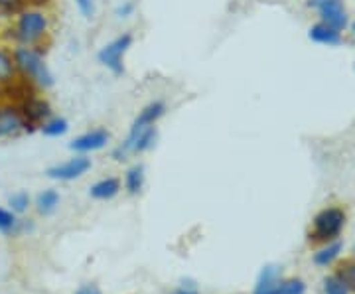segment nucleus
<instances>
[{
  "label": "nucleus",
  "mask_w": 355,
  "mask_h": 294,
  "mask_svg": "<svg viewBox=\"0 0 355 294\" xmlns=\"http://www.w3.org/2000/svg\"><path fill=\"white\" fill-rule=\"evenodd\" d=\"M14 65L20 76L30 79L40 89H50L55 83V77L51 74L50 65L46 64V58L38 48L32 46H16L12 50Z\"/></svg>",
  "instance_id": "1"
},
{
  "label": "nucleus",
  "mask_w": 355,
  "mask_h": 294,
  "mask_svg": "<svg viewBox=\"0 0 355 294\" xmlns=\"http://www.w3.org/2000/svg\"><path fill=\"white\" fill-rule=\"evenodd\" d=\"M50 20L44 10L40 8H24L16 16V24L10 30L12 34L8 38L12 40L16 46H32L38 48V44L48 36Z\"/></svg>",
  "instance_id": "2"
},
{
  "label": "nucleus",
  "mask_w": 355,
  "mask_h": 294,
  "mask_svg": "<svg viewBox=\"0 0 355 294\" xmlns=\"http://www.w3.org/2000/svg\"><path fill=\"white\" fill-rule=\"evenodd\" d=\"M158 139L156 125H135L128 130V137L113 150L114 160H125L130 154H142L150 150Z\"/></svg>",
  "instance_id": "3"
},
{
  "label": "nucleus",
  "mask_w": 355,
  "mask_h": 294,
  "mask_svg": "<svg viewBox=\"0 0 355 294\" xmlns=\"http://www.w3.org/2000/svg\"><path fill=\"white\" fill-rule=\"evenodd\" d=\"M132 42H135V38L130 32H125L111 42H107L97 53L99 64L107 67L114 76H123L125 74V55L132 48Z\"/></svg>",
  "instance_id": "4"
},
{
  "label": "nucleus",
  "mask_w": 355,
  "mask_h": 294,
  "mask_svg": "<svg viewBox=\"0 0 355 294\" xmlns=\"http://www.w3.org/2000/svg\"><path fill=\"white\" fill-rule=\"evenodd\" d=\"M345 225V214L338 207H328L314 218V225L310 231L312 243H326L336 239Z\"/></svg>",
  "instance_id": "5"
},
{
  "label": "nucleus",
  "mask_w": 355,
  "mask_h": 294,
  "mask_svg": "<svg viewBox=\"0 0 355 294\" xmlns=\"http://www.w3.org/2000/svg\"><path fill=\"white\" fill-rule=\"evenodd\" d=\"M34 95H38V87L30 79L22 76H14L12 79L0 83V103H4V105H16L18 107Z\"/></svg>",
  "instance_id": "6"
},
{
  "label": "nucleus",
  "mask_w": 355,
  "mask_h": 294,
  "mask_svg": "<svg viewBox=\"0 0 355 294\" xmlns=\"http://www.w3.org/2000/svg\"><path fill=\"white\" fill-rule=\"evenodd\" d=\"M91 170V158L85 154H77L73 158L65 160L62 164H55L46 170V176L51 180H62V182H71V180L81 178Z\"/></svg>",
  "instance_id": "7"
},
{
  "label": "nucleus",
  "mask_w": 355,
  "mask_h": 294,
  "mask_svg": "<svg viewBox=\"0 0 355 294\" xmlns=\"http://www.w3.org/2000/svg\"><path fill=\"white\" fill-rule=\"evenodd\" d=\"M20 113L24 116L26 127H28V132L36 130L38 127H42L44 121H48L53 113H51V105L44 97L40 95H34L30 99H26L22 105H18Z\"/></svg>",
  "instance_id": "8"
},
{
  "label": "nucleus",
  "mask_w": 355,
  "mask_h": 294,
  "mask_svg": "<svg viewBox=\"0 0 355 294\" xmlns=\"http://www.w3.org/2000/svg\"><path fill=\"white\" fill-rule=\"evenodd\" d=\"M310 6H314L324 24L331 26L342 32L347 26V10L342 0H310Z\"/></svg>",
  "instance_id": "9"
},
{
  "label": "nucleus",
  "mask_w": 355,
  "mask_h": 294,
  "mask_svg": "<svg viewBox=\"0 0 355 294\" xmlns=\"http://www.w3.org/2000/svg\"><path fill=\"white\" fill-rule=\"evenodd\" d=\"M109 141H111V135H109L107 128H93V130H87V132L76 137L73 141L69 142V148L77 154L97 153V150L105 148Z\"/></svg>",
  "instance_id": "10"
},
{
  "label": "nucleus",
  "mask_w": 355,
  "mask_h": 294,
  "mask_svg": "<svg viewBox=\"0 0 355 294\" xmlns=\"http://www.w3.org/2000/svg\"><path fill=\"white\" fill-rule=\"evenodd\" d=\"M20 132H28L26 121L16 105L0 103V139L16 137Z\"/></svg>",
  "instance_id": "11"
},
{
  "label": "nucleus",
  "mask_w": 355,
  "mask_h": 294,
  "mask_svg": "<svg viewBox=\"0 0 355 294\" xmlns=\"http://www.w3.org/2000/svg\"><path fill=\"white\" fill-rule=\"evenodd\" d=\"M308 36H310L312 42L322 44V46H338L342 42V32L336 30V28H331V26L324 24V22L312 26L310 32H308Z\"/></svg>",
  "instance_id": "12"
},
{
  "label": "nucleus",
  "mask_w": 355,
  "mask_h": 294,
  "mask_svg": "<svg viewBox=\"0 0 355 294\" xmlns=\"http://www.w3.org/2000/svg\"><path fill=\"white\" fill-rule=\"evenodd\" d=\"M279 267H275V265H266V267H263L259 279H257V284H254L253 294H275V288H277V284H279Z\"/></svg>",
  "instance_id": "13"
},
{
  "label": "nucleus",
  "mask_w": 355,
  "mask_h": 294,
  "mask_svg": "<svg viewBox=\"0 0 355 294\" xmlns=\"http://www.w3.org/2000/svg\"><path fill=\"white\" fill-rule=\"evenodd\" d=\"M119 192H121V182H119V178H113V176L95 182L91 186V190H89L93 200H113Z\"/></svg>",
  "instance_id": "14"
},
{
  "label": "nucleus",
  "mask_w": 355,
  "mask_h": 294,
  "mask_svg": "<svg viewBox=\"0 0 355 294\" xmlns=\"http://www.w3.org/2000/svg\"><path fill=\"white\" fill-rule=\"evenodd\" d=\"M166 115V103L164 101H150L144 105L139 111L137 119L132 121L135 125H156L162 116Z\"/></svg>",
  "instance_id": "15"
},
{
  "label": "nucleus",
  "mask_w": 355,
  "mask_h": 294,
  "mask_svg": "<svg viewBox=\"0 0 355 294\" xmlns=\"http://www.w3.org/2000/svg\"><path fill=\"white\" fill-rule=\"evenodd\" d=\"M125 188L128 193L137 196L140 190L144 188V166L142 164H135L127 170L125 174Z\"/></svg>",
  "instance_id": "16"
},
{
  "label": "nucleus",
  "mask_w": 355,
  "mask_h": 294,
  "mask_svg": "<svg viewBox=\"0 0 355 294\" xmlns=\"http://www.w3.org/2000/svg\"><path fill=\"white\" fill-rule=\"evenodd\" d=\"M40 130H42L46 137H50V139H58V137H64L65 132L69 130V123H67V119H64V116L51 115L48 121L42 123Z\"/></svg>",
  "instance_id": "17"
},
{
  "label": "nucleus",
  "mask_w": 355,
  "mask_h": 294,
  "mask_svg": "<svg viewBox=\"0 0 355 294\" xmlns=\"http://www.w3.org/2000/svg\"><path fill=\"white\" fill-rule=\"evenodd\" d=\"M58 205H60V193L55 192V190H44L36 198V207H38V211L42 216L53 214L58 209Z\"/></svg>",
  "instance_id": "18"
},
{
  "label": "nucleus",
  "mask_w": 355,
  "mask_h": 294,
  "mask_svg": "<svg viewBox=\"0 0 355 294\" xmlns=\"http://www.w3.org/2000/svg\"><path fill=\"white\" fill-rule=\"evenodd\" d=\"M16 76V65H14L12 51L0 46V83L8 81Z\"/></svg>",
  "instance_id": "19"
},
{
  "label": "nucleus",
  "mask_w": 355,
  "mask_h": 294,
  "mask_svg": "<svg viewBox=\"0 0 355 294\" xmlns=\"http://www.w3.org/2000/svg\"><path fill=\"white\" fill-rule=\"evenodd\" d=\"M340 251H342V245L340 243L330 245V247L322 249L320 253H316V255H314V263H316V265H320V267H326V265H330L336 257L340 255Z\"/></svg>",
  "instance_id": "20"
},
{
  "label": "nucleus",
  "mask_w": 355,
  "mask_h": 294,
  "mask_svg": "<svg viewBox=\"0 0 355 294\" xmlns=\"http://www.w3.org/2000/svg\"><path fill=\"white\" fill-rule=\"evenodd\" d=\"M28 6L26 0H0V14L10 18V16H18Z\"/></svg>",
  "instance_id": "21"
},
{
  "label": "nucleus",
  "mask_w": 355,
  "mask_h": 294,
  "mask_svg": "<svg viewBox=\"0 0 355 294\" xmlns=\"http://www.w3.org/2000/svg\"><path fill=\"white\" fill-rule=\"evenodd\" d=\"M306 286L304 282L298 281V279H291V281L279 282L277 288H275V294H304Z\"/></svg>",
  "instance_id": "22"
},
{
  "label": "nucleus",
  "mask_w": 355,
  "mask_h": 294,
  "mask_svg": "<svg viewBox=\"0 0 355 294\" xmlns=\"http://www.w3.org/2000/svg\"><path fill=\"white\" fill-rule=\"evenodd\" d=\"M338 279L349 288V291H355V263L354 261H347L340 267V273H338Z\"/></svg>",
  "instance_id": "23"
},
{
  "label": "nucleus",
  "mask_w": 355,
  "mask_h": 294,
  "mask_svg": "<svg viewBox=\"0 0 355 294\" xmlns=\"http://www.w3.org/2000/svg\"><path fill=\"white\" fill-rule=\"evenodd\" d=\"M8 205H10V211L12 214H24L30 205V196L26 192H16L8 198Z\"/></svg>",
  "instance_id": "24"
},
{
  "label": "nucleus",
  "mask_w": 355,
  "mask_h": 294,
  "mask_svg": "<svg viewBox=\"0 0 355 294\" xmlns=\"http://www.w3.org/2000/svg\"><path fill=\"white\" fill-rule=\"evenodd\" d=\"M324 291H326V294H349V288H347L338 277L326 279V282H324Z\"/></svg>",
  "instance_id": "25"
},
{
  "label": "nucleus",
  "mask_w": 355,
  "mask_h": 294,
  "mask_svg": "<svg viewBox=\"0 0 355 294\" xmlns=\"http://www.w3.org/2000/svg\"><path fill=\"white\" fill-rule=\"evenodd\" d=\"M16 216H14L12 211H8V209H4V207H0V231L2 233H8V231H12L16 227Z\"/></svg>",
  "instance_id": "26"
},
{
  "label": "nucleus",
  "mask_w": 355,
  "mask_h": 294,
  "mask_svg": "<svg viewBox=\"0 0 355 294\" xmlns=\"http://www.w3.org/2000/svg\"><path fill=\"white\" fill-rule=\"evenodd\" d=\"M77 6V10L81 12L83 18L87 20H93L95 18V12H97V6H95V0H73Z\"/></svg>",
  "instance_id": "27"
},
{
  "label": "nucleus",
  "mask_w": 355,
  "mask_h": 294,
  "mask_svg": "<svg viewBox=\"0 0 355 294\" xmlns=\"http://www.w3.org/2000/svg\"><path fill=\"white\" fill-rule=\"evenodd\" d=\"M137 10V4L132 2V0H125V2H121L119 6H116V10L114 14L119 16V18H130L132 14Z\"/></svg>",
  "instance_id": "28"
},
{
  "label": "nucleus",
  "mask_w": 355,
  "mask_h": 294,
  "mask_svg": "<svg viewBox=\"0 0 355 294\" xmlns=\"http://www.w3.org/2000/svg\"><path fill=\"white\" fill-rule=\"evenodd\" d=\"M76 294H101V291H99L97 284H83Z\"/></svg>",
  "instance_id": "29"
},
{
  "label": "nucleus",
  "mask_w": 355,
  "mask_h": 294,
  "mask_svg": "<svg viewBox=\"0 0 355 294\" xmlns=\"http://www.w3.org/2000/svg\"><path fill=\"white\" fill-rule=\"evenodd\" d=\"M28 4H32V8H40V6H48L51 0H26Z\"/></svg>",
  "instance_id": "30"
},
{
  "label": "nucleus",
  "mask_w": 355,
  "mask_h": 294,
  "mask_svg": "<svg viewBox=\"0 0 355 294\" xmlns=\"http://www.w3.org/2000/svg\"><path fill=\"white\" fill-rule=\"evenodd\" d=\"M174 294H198L196 291H190V288H184V291H178V293Z\"/></svg>",
  "instance_id": "31"
},
{
  "label": "nucleus",
  "mask_w": 355,
  "mask_h": 294,
  "mask_svg": "<svg viewBox=\"0 0 355 294\" xmlns=\"http://www.w3.org/2000/svg\"><path fill=\"white\" fill-rule=\"evenodd\" d=\"M352 32H354V36H355V22H354V24H352Z\"/></svg>",
  "instance_id": "32"
}]
</instances>
